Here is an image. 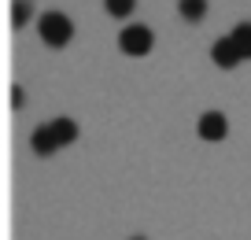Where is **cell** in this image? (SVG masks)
Returning a JSON list of instances; mask_svg holds the SVG:
<instances>
[{
	"label": "cell",
	"mask_w": 251,
	"mask_h": 240,
	"mask_svg": "<svg viewBox=\"0 0 251 240\" xmlns=\"http://www.w3.org/2000/svg\"><path fill=\"white\" fill-rule=\"evenodd\" d=\"M30 15H33V4H30V0H11V26H15V30L30 23Z\"/></svg>",
	"instance_id": "cell-9"
},
{
	"label": "cell",
	"mask_w": 251,
	"mask_h": 240,
	"mask_svg": "<svg viewBox=\"0 0 251 240\" xmlns=\"http://www.w3.org/2000/svg\"><path fill=\"white\" fill-rule=\"evenodd\" d=\"M11 107H23V89L11 85Z\"/></svg>",
	"instance_id": "cell-11"
},
{
	"label": "cell",
	"mask_w": 251,
	"mask_h": 240,
	"mask_svg": "<svg viewBox=\"0 0 251 240\" xmlns=\"http://www.w3.org/2000/svg\"><path fill=\"white\" fill-rule=\"evenodd\" d=\"M48 126H52L59 148H67V144H74V140H78V122H74V118H52Z\"/></svg>",
	"instance_id": "cell-6"
},
{
	"label": "cell",
	"mask_w": 251,
	"mask_h": 240,
	"mask_svg": "<svg viewBox=\"0 0 251 240\" xmlns=\"http://www.w3.org/2000/svg\"><path fill=\"white\" fill-rule=\"evenodd\" d=\"M37 33L48 48H63V45H71V37H74V23L63 11H45L37 19Z\"/></svg>",
	"instance_id": "cell-1"
},
{
	"label": "cell",
	"mask_w": 251,
	"mask_h": 240,
	"mask_svg": "<svg viewBox=\"0 0 251 240\" xmlns=\"http://www.w3.org/2000/svg\"><path fill=\"white\" fill-rule=\"evenodd\" d=\"M129 240H144V237H129Z\"/></svg>",
	"instance_id": "cell-12"
},
{
	"label": "cell",
	"mask_w": 251,
	"mask_h": 240,
	"mask_svg": "<svg viewBox=\"0 0 251 240\" xmlns=\"http://www.w3.org/2000/svg\"><path fill=\"white\" fill-rule=\"evenodd\" d=\"M177 11H181V19H185V23H200V19L207 15V0H181Z\"/></svg>",
	"instance_id": "cell-7"
},
{
	"label": "cell",
	"mask_w": 251,
	"mask_h": 240,
	"mask_svg": "<svg viewBox=\"0 0 251 240\" xmlns=\"http://www.w3.org/2000/svg\"><path fill=\"white\" fill-rule=\"evenodd\" d=\"M229 37H233V45L240 48V55H244V59H251V23L233 26V33H229Z\"/></svg>",
	"instance_id": "cell-8"
},
{
	"label": "cell",
	"mask_w": 251,
	"mask_h": 240,
	"mask_svg": "<svg viewBox=\"0 0 251 240\" xmlns=\"http://www.w3.org/2000/svg\"><path fill=\"white\" fill-rule=\"evenodd\" d=\"M200 137L203 140H226V133H229V122H226V115L222 111H207V115H200Z\"/></svg>",
	"instance_id": "cell-4"
},
{
	"label": "cell",
	"mask_w": 251,
	"mask_h": 240,
	"mask_svg": "<svg viewBox=\"0 0 251 240\" xmlns=\"http://www.w3.org/2000/svg\"><path fill=\"white\" fill-rule=\"evenodd\" d=\"M118 48H122L126 55H148L151 48H155V33H151L148 26L133 23V26H126V30L118 33Z\"/></svg>",
	"instance_id": "cell-2"
},
{
	"label": "cell",
	"mask_w": 251,
	"mask_h": 240,
	"mask_svg": "<svg viewBox=\"0 0 251 240\" xmlns=\"http://www.w3.org/2000/svg\"><path fill=\"white\" fill-rule=\"evenodd\" d=\"M211 59L218 63L222 70H233V67H240V63H244V55H240V48L233 45V37H222V41H214V45H211Z\"/></svg>",
	"instance_id": "cell-3"
},
{
	"label": "cell",
	"mask_w": 251,
	"mask_h": 240,
	"mask_svg": "<svg viewBox=\"0 0 251 240\" xmlns=\"http://www.w3.org/2000/svg\"><path fill=\"white\" fill-rule=\"evenodd\" d=\"M103 8H107L111 19H129L137 8V0H103Z\"/></svg>",
	"instance_id": "cell-10"
},
{
	"label": "cell",
	"mask_w": 251,
	"mask_h": 240,
	"mask_svg": "<svg viewBox=\"0 0 251 240\" xmlns=\"http://www.w3.org/2000/svg\"><path fill=\"white\" fill-rule=\"evenodd\" d=\"M30 148L37 155H55V152H59V140H55V133H52V126H48V122L37 126V130L30 133Z\"/></svg>",
	"instance_id": "cell-5"
}]
</instances>
